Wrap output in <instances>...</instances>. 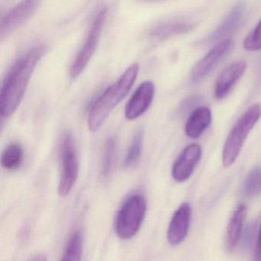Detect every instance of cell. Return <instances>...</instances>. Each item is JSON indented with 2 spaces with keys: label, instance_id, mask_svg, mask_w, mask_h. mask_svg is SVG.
I'll return each mask as SVG.
<instances>
[{
  "label": "cell",
  "instance_id": "12",
  "mask_svg": "<svg viewBox=\"0 0 261 261\" xmlns=\"http://www.w3.org/2000/svg\"><path fill=\"white\" fill-rule=\"evenodd\" d=\"M247 68L245 62L232 64L221 72L215 87V96L218 100L224 98L230 92L236 82L242 77Z\"/></svg>",
  "mask_w": 261,
  "mask_h": 261
},
{
  "label": "cell",
  "instance_id": "10",
  "mask_svg": "<svg viewBox=\"0 0 261 261\" xmlns=\"http://www.w3.org/2000/svg\"><path fill=\"white\" fill-rule=\"evenodd\" d=\"M201 154L202 151L198 143H192L186 146L172 166V175L174 179L182 182L189 178L199 163Z\"/></svg>",
  "mask_w": 261,
  "mask_h": 261
},
{
  "label": "cell",
  "instance_id": "22",
  "mask_svg": "<svg viewBox=\"0 0 261 261\" xmlns=\"http://www.w3.org/2000/svg\"><path fill=\"white\" fill-rule=\"evenodd\" d=\"M244 48L247 51L261 49V20L244 41Z\"/></svg>",
  "mask_w": 261,
  "mask_h": 261
},
{
  "label": "cell",
  "instance_id": "15",
  "mask_svg": "<svg viewBox=\"0 0 261 261\" xmlns=\"http://www.w3.org/2000/svg\"><path fill=\"white\" fill-rule=\"evenodd\" d=\"M247 212V205L244 203L240 204L233 212L229 222L226 234V247L227 250H233L241 240Z\"/></svg>",
  "mask_w": 261,
  "mask_h": 261
},
{
  "label": "cell",
  "instance_id": "13",
  "mask_svg": "<svg viewBox=\"0 0 261 261\" xmlns=\"http://www.w3.org/2000/svg\"><path fill=\"white\" fill-rule=\"evenodd\" d=\"M212 111L207 107H199L194 110L185 126V132L191 139H198L208 127L212 122Z\"/></svg>",
  "mask_w": 261,
  "mask_h": 261
},
{
  "label": "cell",
  "instance_id": "19",
  "mask_svg": "<svg viewBox=\"0 0 261 261\" xmlns=\"http://www.w3.org/2000/svg\"><path fill=\"white\" fill-rule=\"evenodd\" d=\"M117 145L114 137H110L106 141L103 149L101 162V173L103 176H109L115 164Z\"/></svg>",
  "mask_w": 261,
  "mask_h": 261
},
{
  "label": "cell",
  "instance_id": "20",
  "mask_svg": "<svg viewBox=\"0 0 261 261\" xmlns=\"http://www.w3.org/2000/svg\"><path fill=\"white\" fill-rule=\"evenodd\" d=\"M143 138H144V131L143 129H140L134 135L132 143L126 153V158H125V166L126 167H131L140 160L142 149H143Z\"/></svg>",
  "mask_w": 261,
  "mask_h": 261
},
{
  "label": "cell",
  "instance_id": "4",
  "mask_svg": "<svg viewBox=\"0 0 261 261\" xmlns=\"http://www.w3.org/2000/svg\"><path fill=\"white\" fill-rule=\"evenodd\" d=\"M146 201L140 194L131 195L123 203L117 214L115 230L123 240L134 238L140 230L146 216Z\"/></svg>",
  "mask_w": 261,
  "mask_h": 261
},
{
  "label": "cell",
  "instance_id": "9",
  "mask_svg": "<svg viewBox=\"0 0 261 261\" xmlns=\"http://www.w3.org/2000/svg\"><path fill=\"white\" fill-rule=\"evenodd\" d=\"M155 95V85L150 81L143 82L126 103L125 117L134 120L141 117L150 107Z\"/></svg>",
  "mask_w": 261,
  "mask_h": 261
},
{
  "label": "cell",
  "instance_id": "11",
  "mask_svg": "<svg viewBox=\"0 0 261 261\" xmlns=\"http://www.w3.org/2000/svg\"><path fill=\"white\" fill-rule=\"evenodd\" d=\"M191 214L192 209L187 202L181 204L175 211L167 232L168 241L171 245H178L186 239L190 225Z\"/></svg>",
  "mask_w": 261,
  "mask_h": 261
},
{
  "label": "cell",
  "instance_id": "16",
  "mask_svg": "<svg viewBox=\"0 0 261 261\" xmlns=\"http://www.w3.org/2000/svg\"><path fill=\"white\" fill-rule=\"evenodd\" d=\"M193 29V24L186 23V22H172V23L163 24V25L155 27L151 30L149 35L152 39L161 41L177 35L189 33Z\"/></svg>",
  "mask_w": 261,
  "mask_h": 261
},
{
  "label": "cell",
  "instance_id": "21",
  "mask_svg": "<svg viewBox=\"0 0 261 261\" xmlns=\"http://www.w3.org/2000/svg\"><path fill=\"white\" fill-rule=\"evenodd\" d=\"M243 191L247 197H255L261 194V168L252 169L246 177Z\"/></svg>",
  "mask_w": 261,
  "mask_h": 261
},
{
  "label": "cell",
  "instance_id": "3",
  "mask_svg": "<svg viewBox=\"0 0 261 261\" xmlns=\"http://www.w3.org/2000/svg\"><path fill=\"white\" fill-rule=\"evenodd\" d=\"M261 117L260 105H253L238 119L229 133L222 152V164L225 168L234 163L250 131Z\"/></svg>",
  "mask_w": 261,
  "mask_h": 261
},
{
  "label": "cell",
  "instance_id": "5",
  "mask_svg": "<svg viewBox=\"0 0 261 261\" xmlns=\"http://www.w3.org/2000/svg\"><path fill=\"white\" fill-rule=\"evenodd\" d=\"M60 158L62 163L59 194L67 196L72 190L79 176V165L75 144L71 133L66 131L62 136L60 145Z\"/></svg>",
  "mask_w": 261,
  "mask_h": 261
},
{
  "label": "cell",
  "instance_id": "7",
  "mask_svg": "<svg viewBox=\"0 0 261 261\" xmlns=\"http://www.w3.org/2000/svg\"><path fill=\"white\" fill-rule=\"evenodd\" d=\"M41 0H22L5 15L0 25L1 39L23 25L36 13Z\"/></svg>",
  "mask_w": 261,
  "mask_h": 261
},
{
  "label": "cell",
  "instance_id": "17",
  "mask_svg": "<svg viewBox=\"0 0 261 261\" xmlns=\"http://www.w3.org/2000/svg\"><path fill=\"white\" fill-rule=\"evenodd\" d=\"M23 149L19 143L9 145L1 155V165L7 170H16L23 162Z\"/></svg>",
  "mask_w": 261,
  "mask_h": 261
},
{
  "label": "cell",
  "instance_id": "2",
  "mask_svg": "<svg viewBox=\"0 0 261 261\" xmlns=\"http://www.w3.org/2000/svg\"><path fill=\"white\" fill-rule=\"evenodd\" d=\"M139 71L140 65L133 64L94 101L88 114V126L91 132L101 127L111 111L127 95L137 80Z\"/></svg>",
  "mask_w": 261,
  "mask_h": 261
},
{
  "label": "cell",
  "instance_id": "18",
  "mask_svg": "<svg viewBox=\"0 0 261 261\" xmlns=\"http://www.w3.org/2000/svg\"><path fill=\"white\" fill-rule=\"evenodd\" d=\"M83 253V235L80 230H75L68 239L65 246L62 260L74 261L82 259Z\"/></svg>",
  "mask_w": 261,
  "mask_h": 261
},
{
  "label": "cell",
  "instance_id": "8",
  "mask_svg": "<svg viewBox=\"0 0 261 261\" xmlns=\"http://www.w3.org/2000/svg\"><path fill=\"white\" fill-rule=\"evenodd\" d=\"M233 45L234 43L231 39H225L215 45L195 65L191 74L192 80L193 82H198L207 77L211 71H213L220 62L233 49Z\"/></svg>",
  "mask_w": 261,
  "mask_h": 261
},
{
  "label": "cell",
  "instance_id": "6",
  "mask_svg": "<svg viewBox=\"0 0 261 261\" xmlns=\"http://www.w3.org/2000/svg\"><path fill=\"white\" fill-rule=\"evenodd\" d=\"M107 16H108V9L105 8L100 10L94 18L86 41L82 49L76 56L70 68V75L72 79H75L83 72L84 70L88 66V63L94 56L101 36L102 31L105 27Z\"/></svg>",
  "mask_w": 261,
  "mask_h": 261
},
{
  "label": "cell",
  "instance_id": "23",
  "mask_svg": "<svg viewBox=\"0 0 261 261\" xmlns=\"http://www.w3.org/2000/svg\"><path fill=\"white\" fill-rule=\"evenodd\" d=\"M255 259L256 261H261V224L255 247Z\"/></svg>",
  "mask_w": 261,
  "mask_h": 261
},
{
  "label": "cell",
  "instance_id": "1",
  "mask_svg": "<svg viewBox=\"0 0 261 261\" xmlns=\"http://www.w3.org/2000/svg\"><path fill=\"white\" fill-rule=\"evenodd\" d=\"M45 51V45L33 47L10 69L0 93V114L3 119L10 118L19 108L33 71Z\"/></svg>",
  "mask_w": 261,
  "mask_h": 261
},
{
  "label": "cell",
  "instance_id": "14",
  "mask_svg": "<svg viewBox=\"0 0 261 261\" xmlns=\"http://www.w3.org/2000/svg\"><path fill=\"white\" fill-rule=\"evenodd\" d=\"M245 4L244 3L240 2L232 9L227 17L225 18L222 23L210 35L207 42H215V41L219 40L221 38L227 36V35L231 33L232 32L237 30L242 20L243 16H244V11H245Z\"/></svg>",
  "mask_w": 261,
  "mask_h": 261
}]
</instances>
